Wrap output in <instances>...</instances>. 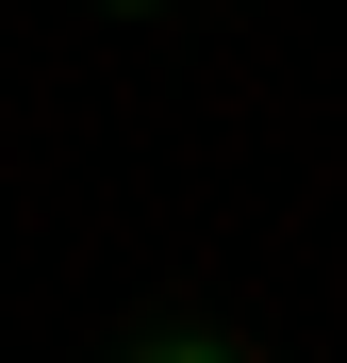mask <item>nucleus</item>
Returning <instances> with one entry per match:
<instances>
[{
  "label": "nucleus",
  "mask_w": 347,
  "mask_h": 363,
  "mask_svg": "<svg viewBox=\"0 0 347 363\" xmlns=\"http://www.w3.org/2000/svg\"><path fill=\"white\" fill-rule=\"evenodd\" d=\"M165 363H215V347H165Z\"/></svg>",
  "instance_id": "1"
}]
</instances>
